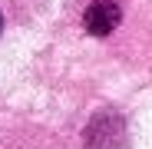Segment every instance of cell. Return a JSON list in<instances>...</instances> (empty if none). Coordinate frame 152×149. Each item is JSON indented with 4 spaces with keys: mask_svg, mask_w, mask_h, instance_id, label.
<instances>
[{
    "mask_svg": "<svg viewBox=\"0 0 152 149\" xmlns=\"http://www.w3.org/2000/svg\"><path fill=\"white\" fill-rule=\"evenodd\" d=\"M119 20H122V13L113 0H93L83 13V27H86L89 37H106L119 27Z\"/></svg>",
    "mask_w": 152,
    "mask_h": 149,
    "instance_id": "obj_2",
    "label": "cell"
},
{
    "mask_svg": "<svg viewBox=\"0 0 152 149\" xmlns=\"http://www.w3.org/2000/svg\"><path fill=\"white\" fill-rule=\"evenodd\" d=\"M83 139H86V149H119L126 142V123L116 113H96Z\"/></svg>",
    "mask_w": 152,
    "mask_h": 149,
    "instance_id": "obj_1",
    "label": "cell"
},
{
    "mask_svg": "<svg viewBox=\"0 0 152 149\" xmlns=\"http://www.w3.org/2000/svg\"><path fill=\"white\" fill-rule=\"evenodd\" d=\"M0 30H4V13H0Z\"/></svg>",
    "mask_w": 152,
    "mask_h": 149,
    "instance_id": "obj_3",
    "label": "cell"
}]
</instances>
